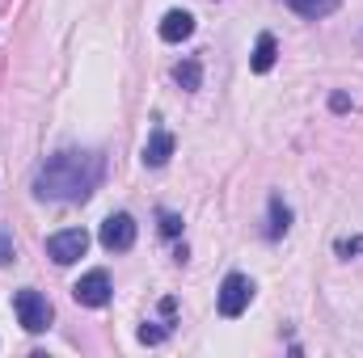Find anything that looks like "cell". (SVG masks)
Masks as SVG:
<instances>
[{
    "mask_svg": "<svg viewBox=\"0 0 363 358\" xmlns=\"http://www.w3.org/2000/svg\"><path fill=\"white\" fill-rule=\"evenodd\" d=\"M106 178V156L89 148H64L47 156L34 173V198L43 202H85Z\"/></svg>",
    "mask_w": 363,
    "mask_h": 358,
    "instance_id": "1",
    "label": "cell"
},
{
    "mask_svg": "<svg viewBox=\"0 0 363 358\" xmlns=\"http://www.w3.org/2000/svg\"><path fill=\"white\" fill-rule=\"evenodd\" d=\"M13 312H17V325H21L26 333H47L51 321H55L51 299H47L43 291H34V287H26V291L13 295Z\"/></svg>",
    "mask_w": 363,
    "mask_h": 358,
    "instance_id": "2",
    "label": "cell"
},
{
    "mask_svg": "<svg viewBox=\"0 0 363 358\" xmlns=\"http://www.w3.org/2000/svg\"><path fill=\"white\" fill-rule=\"evenodd\" d=\"M254 304V282L245 278V274H224V282H220V291H216V308H220V316H241L245 308Z\"/></svg>",
    "mask_w": 363,
    "mask_h": 358,
    "instance_id": "3",
    "label": "cell"
},
{
    "mask_svg": "<svg viewBox=\"0 0 363 358\" xmlns=\"http://www.w3.org/2000/svg\"><path fill=\"white\" fill-rule=\"evenodd\" d=\"M85 249H89V232H85V228H64V232H51V236H47V258H51L55 266L81 262Z\"/></svg>",
    "mask_w": 363,
    "mask_h": 358,
    "instance_id": "4",
    "label": "cell"
},
{
    "mask_svg": "<svg viewBox=\"0 0 363 358\" xmlns=\"http://www.w3.org/2000/svg\"><path fill=\"white\" fill-rule=\"evenodd\" d=\"M110 295H114V282H110L106 270H89V274H81V278L72 282V299H77L81 308H106Z\"/></svg>",
    "mask_w": 363,
    "mask_h": 358,
    "instance_id": "5",
    "label": "cell"
},
{
    "mask_svg": "<svg viewBox=\"0 0 363 358\" xmlns=\"http://www.w3.org/2000/svg\"><path fill=\"white\" fill-rule=\"evenodd\" d=\"M97 241H101V249H106V253H127V249L135 245V219H131L127 211L106 215V224H101Z\"/></svg>",
    "mask_w": 363,
    "mask_h": 358,
    "instance_id": "6",
    "label": "cell"
},
{
    "mask_svg": "<svg viewBox=\"0 0 363 358\" xmlns=\"http://www.w3.org/2000/svg\"><path fill=\"white\" fill-rule=\"evenodd\" d=\"M174 148H178V139H174L165 127H157V131L148 135V144H144V165H148V169H161V165L174 156Z\"/></svg>",
    "mask_w": 363,
    "mask_h": 358,
    "instance_id": "7",
    "label": "cell"
},
{
    "mask_svg": "<svg viewBox=\"0 0 363 358\" xmlns=\"http://www.w3.org/2000/svg\"><path fill=\"white\" fill-rule=\"evenodd\" d=\"M157 34H161L165 42H182V38H190V34H194V17H190L186 8H169V13L161 17Z\"/></svg>",
    "mask_w": 363,
    "mask_h": 358,
    "instance_id": "8",
    "label": "cell"
},
{
    "mask_svg": "<svg viewBox=\"0 0 363 358\" xmlns=\"http://www.w3.org/2000/svg\"><path fill=\"white\" fill-rule=\"evenodd\" d=\"M291 228V207L283 202V194H271L267 202V241H283Z\"/></svg>",
    "mask_w": 363,
    "mask_h": 358,
    "instance_id": "9",
    "label": "cell"
},
{
    "mask_svg": "<svg viewBox=\"0 0 363 358\" xmlns=\"http://www.w3.org/2000/svg\"><path fill=\"white\" fill-rule=\"evenodd\" d=\"M274 59H279V42H274V34H258L254 55H250V68H254L258 76H267V72L274 68Z\"/></svg>",
    "mask_w": 363,
    "mask_h": 358,
    "instance_id": "10",
    "label": "cell"
},
{
    "mask_svg": "<svg viewBox=\"0 0 363 358\" xmlns=\"http://www.w3.org/2000/svg\"><path fill=\"white\" fill-rule=\"evenodd\" d=\"M174 81H178V89H186V93L203 89V64H199V55H186V59L174 64Z\"/></svg>",
    "mask_w": 363,
    "mask_h": 358,
    "instance_id": "11",
    "label": "cell"
},
{
    "mask_svg": "<svg viewBox=\"0 0 363 358\" xmlns=\"http://www.w3.org/2000/svg\"><path fill=\"white\" fill-rule=\"evenodd\" d=\"M287 8H296L300 17H308V21H321V17H330L342 0H283Z\"/></svg>",
    "mask_w": 363,
    "mask_h": 358,
    "instance_id": "12",
    "label": "cell"
},
{
    "mask_svg": "<svg viewBox=\"0 0 363 358\" xmlns=\"http://www.w3.org/2000/svg\"><path fill=\"white\" fill-rule=\"evenodd\" d=\"M169 329H174V321H161V325H144V329H140V342H144V346H161V342L169 337Z\"/></svg>",
    "mask_w": 363,
    "mask_h": 358,
    "instance_id": "13",
    "label": "cell"
},
{
    "mask_svg": "<svg viewBox=\"0 0 363 358\" xmlns=\"http://www.w3.org/2000/svg\"><path fill=\"white\" fill-rule=\"evenodd\" d=\"M157 224H161V236H169V241L182 236V215H178V211H161V215H157Z\"/></svg>",
    "mask_w": 363,
    "mask_h": 358,
    "instance_id": "14",
    "label": "cell"
},
{
    "mask_svg": "<svg viewBox=\"0 0 363 358\" xmlns=\"http://www.w3.org/2000/svg\"><path fill=\"white\" fill-rule=\"evenodd\" d=\"M334 253H338V258H347V262H351V258H359V253H363V236H342V241L334 245Z\"/></svg>",
    "mask_w": 363,
    "mask_h": 358,
    "instance_id": "15",
    "label": "cell"
},
{
    "mask_svg": "<svg viewBox=\"0 0 363 358\" xmlns=\"http://www.w3.org/2000/svg\"><path fill=\"white\" fill-rule=\"evenodd\" d=\"M13 258H17V245H13V232H4V228H0V266H9Z\"/></svg>",
    "mask_w": 363,
    "mask_h": 358,
    "instance_id": "16",
    "label": "cell"
},
{
    "mask_svg": "<svg viewBox=\"0 0 363 358\" xmlns=\"http://www.w3.org/2000/svg\"><path fill=\"white\" fill-rule=\"evenodd\" d=\"M330 110H334V114H347V110H351V97H347V93H334V97H330Z\"/></svg>",
    "mask_w": 363,
    "mask_h": 358,
    "instance_id": "17",
    "label": "cell"
}]
</instances>
